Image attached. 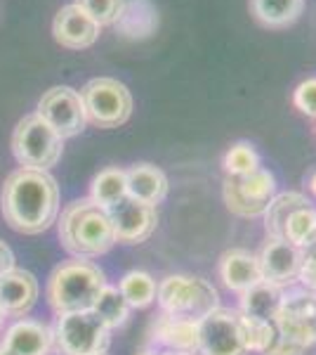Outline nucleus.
<instances>
[{
    "instance_id": "obj_36",
    "label": "nucleus",
    "mask_w": 316,
    "mask_h": 355,
    "mask_svg": "<svg viewBox=\"0 0 316 355\" xmlns=\"http://www.w3.org/2000/svg\"><path fill=\"white\" fill-rule=\"evenodd\" d=\"M158 355H196L192 351H170V348H165V351H160Z\"/></svg>"
},
{
    "instance_id": "obj_5",
    "label": "nucleus",
    "mask_w": 316,
    "mask_h": 355,
    "mask_svg": "<svg viewBox=\"0 0 316 355\" xmlns=\"http://www.w3.org/2000/svg\"><path fill=\"white\" fill-rule=\"evenodd\" d=\"M80 100H83L88 123L97 125V128H118L132 116V93L118 78H90L80 90Z\"/></svg>"
},
{
    "instance_id": "obj_22",
    "label": "nucleus",
    "mask_w": 316,
    "mask_h": 355,
    "mask_svg": "<svg viewBox=\"0 0 316 355\" xmlns=\"http://www.w3.org/2000/svg\"><path fill=\"white\" fill-rule=\"evenodd\" d=\"M307 204H312V199L297 190L274 194V199L267 204V209H264V214H262L267 237H284V227H286V220L290 218V214Z\"/></svg>"
},
{
    "instance_id": "obj_13",
    "label": "nucleus",
    "mask_w": 316,
    "mask_h": 355,
    "mask_svg": "<svg viewBox=\"0 0 316 355\" xmlns=\"http://www.w3.org/2000/svg\"><path fill=\"white\" fill-rule=\"evenodd\" d=\"M264 282H272L281 289H288L297 282L302 266V251L284 237H267L257 254Z\"/></svg>"
},
{
    "instance_id": "obj_11",
    "label": "nucleus",
    "mask_w": 316,
    "mask_h": 355,
    "mask_svg": "<svg viewBox=\"0 0 316 355\" xmlns=\"http://www.w3.org/2000/svg\"><path fill=\"white\" fill-rule=\"evenodd\" d=\"M196 355H248L234 308H217L198 320Z\"/></svg>"
},
{
    "instance_id": "obj_20",
    "label": "nucleus",
    "mask_w": 316,
    "mask_h": 355,
    "mask_svg": "<svg viewBox=\"0 0 316 355\" xmlns=\"http://www.w3.org/2000/svg\"><path fill=\"white\" fill-rule=\"evenodd\" d=\"M128 178V197L137 199L142 204L158 206L165 202L170 190L168 175L154 164H135L125 171Z\"/></svg>"
},
{
    "instance_id": "obj_8",
    "label": "nucleus",
    "mask_w": 316,
    "mask_h": 355,
    "mask_svg": "<svg viewBox=\"0 0 316 355\" xmlns=\"http://www.w3.org/2000/svg\"><path fill=\"white\" fill-rule=\"evenodd\" d=\"M277 178L269 168H257L241 178H224L222 199L224 206L239 218H262L267 204L277 194Z\"/></svg>"
},
{
    "instance_id": "obj_32",
    "label": "nucleus",
    "mask_w": 316,
    "mask_h": 355,
    "mask_svg": "<svg viewBox=\"0 0 316 355\" xmlns=\"http://www.w3.org/2000/svg\"><path fill=\"white\" fill-rule=\"evenodd\" d=\"M297 282L304 289L316 291V244L302 251V266H300V275H297Z\"/></svg>"
},
{
    "instance_id": "obj_35",
    "label": "nucleus",
    "mask_w": 316,
    "mask_h": 355,
    "mask_svg": "<svg viewBox=\"0 0 316 355\" xmlns=\"http://www.w3.org/2000/svg\"><path fill=\"white\" fill-rule=\"evenodd\" d=\"M307 190L316 199V171H312V173L307 175Z\"/></svg>"
},
{
    "instance_id": "obj_17",
    "label": "nucleus",
    "mask_w": 316,
    "mask_h": 355,
    "mask_svg": "<svg viewBox=\"0 0 316 355\" xmlns=\"http://www.w3.org/2000/svg\"><path fill=\"white\" fill-rule=\"evenodd\" d=\"M217 275L222 284L234 294H243L252 284L262 282V270L257 254L248 249H229L220 256L217 263Z\"/></svg>"
},
{
    "instance_id": "obj_29",
    "label": "nucleus",
    "mask_w": 316,
    "mask_h": 355,
    "mask_svg": "<svg viewBox=\"0 0 316 355\" xmlns=\"http://www.w3.org/2000/svg\"><path fill=\"white\" fill-rule=\"evenodd\" d=\"M222 168L229 178H241V175H248L252 171L262 168V159L250 142L239 140L224 152Z\"/></svg>"
},
{
    "instance_id": "obj_14",
    "label": "nucleus",
    "mask_w": 316,
    "mask_h": 355,
    "mask_svg": "<svg viewBox=\"0 0 316 355\" xmlns=\"http://www.w3.org/2000/svg\"><path fill=\"white\" fill-rule=\"evenodd\" d=\"M102 26L90 17L85 10H80L76 3H68L55 15L53 36L62 48L68 50H85L93 48L100 41Z\"/></svg>"
},
{
    "instance_id": "obj_6",
    "label": "nucleus",
    "mask_w": 316,
    "mask_h": 355,
    "mask_svg": "<svg viewBox=\"0 0 316 355\" xmlns=\"http://www.w3.org/2000/svg\"><path fill=\"white\" fill-rule=\"evenodd\" d=\"M64 140L38 114H28L12 133V154L24 168L50 171L62 159Z\"/></svg>"
},
{
    "instance_id": "obj_23",
    "label": "nucleus",
    "mask_w": 316,
    "mask_h": 355,
    "mask_svg": "<svg viewBox=\"0 0 316 355\" xmlns=\"http://www.w3.org/2000/svg\"><path fill=\"white\" fill-rule=\"evenodd\" d=\"M304 0H250V12L267 28H286L300 19Z\"/></svg>"
},
{
    "instance_id": "obj_19",
    "label": "nucleus",
    "mask_w": 316,
    "mask_h": 355,
    "mask_svg": "<svg viewBox=\"0 0 316 355\" xmlns=\"http://www.w3.org/2000/svg\"><path fill=\"white\" fill-rule=\"evenodd\" d=\"M151 343L163 346L170 351H192L196 353L198 343V322L196 320L172 318V315L158 313V318L151 324Z\"/></svg>"
},
{
    "instance_id": "obj_10",
    "label": "nucleus",
    "mask_w": 316,
    "mask_h": 355,
    "mask_svg": "<svg viewBox=\"0 0 316 355\" xmlns=\"http://www.w3.org/2000/svg\"><path fill=\"white\" fill-rule=\"evenodd\" d=\"M36 114L62 140L80 135L85 130V125H88L80 93L68 88V85H55V88H50L38 100Z\"/></svg>"
},
{
    "instance_id": "obj_24",
    "label": "nucleus",
    "mask_w": 316,
    "mask_h": 355,
    "mask_svg": "<svg viewBox=\"0 0 316 355\" xmlns=\"http://www.w3.org/2000/svg\"><path fill=\"white\" fill-rule=\"evenodd\" d=\"M128 197V178H125V168L118 166H106L90 182V199L100 204L102 209H111L118 202Z\"/></svg>"
},
{
    "instance_id": "obj_21",
    "label": "nucleus",
    "mask_w": 316,
    "mask_h": 355,
    "mask_svg": "<svg viewBox=\"0 0 316 355\" xmlns=\"http://www.w3.org/2000/svg\"><path fill=\"white\" fill-rule=\"evenodd\" d=\"M284 291L272 282H257L250 289H245L243 294H239V313L250 315V318H262V320H274L277 311L284 299Z\"/></svg>"
},
{
    "instance_id": "obj_28",
    "label": "nucleus",
    "mask_w": 316,
    "mask_h": 355,
    "mask_svg": "<svg viewBox=\"0 0 316 355\" xmlns=\"http://www.w3.org/2000/svg\"><path fill=\"white\" fill-rule=\"evenodd\" d=\"M239 327H241V336H243V343H245V348H248V353H257V355H262L267 351L274 343V339L279 336L274 320L250 318V315H243V313H239Z\"/></svg>"
},
{
    "instance_id": "obj_38",
    "label": "nucleus",
    "mask_w": 316,
    "mask_h": 355,
    "mask_svg": "<svg viewBox=\"0 0 316 355\" xmlns=\"http://www.w3.org/2000/svg\"><path fill=\"white\" fill-rule=\"evenodd\" d=\"M0 355H12V353H10L8 348H3V346H0Z\"/></svg>"
},
{
    "instance_id": "obj_31",
    "label": "nucleus",
    "mask_w": 316,
    "mask_h": 355,
    "mask_svg": "<svg viewBox=\"0 0 316 355\" xmlns=\"http://www.w3.org/2000/svg\"><path fill=\"white\" fill-rule=\"evenodd\" d=\"M292 105L295 110L309 119H316V76L304 78L292 90Z\"/></svg>"
},
{
    "instance_id": "obj_25",
    "label": "nucleus",
    "mask_w": 316,
    "mask_h": 355,
    "mask_svg": "<svg viewBox=\"0 0 316 355\" xmlns=\"http://www.w3.org/2000/svg\"><path fill=\"white\" fill-rule=\"evenodd\" d=\"M156 289H158V282L145 270L125 272L118 282V291L123 294V299L128 301L130 308H137V311L156 303Z\"/></svg>"
},
{
    "instance_id": "obj_18",
    "label": "nucleus",
    "mask_w": 316,
    "mask_h": 355,
    "mask_svg": "<svg viewBox=\"0 0 316 355\" xmlns=\"http://www.w3.org/2000/svg\"><path fill=\"white\" fill-rule=\"evenodd\" d=\"M118 36L128 41H147L158 28V10L151 0H125L118 19L113 21Z\"/></svg>"
},
{
    "instance_id": "obj_30",
    "label": "nucleus",
    "mask_w": 316,
    "mask_h": 355,
    "mask_svg": "<svg viewBox=\"0 0 316 355\" xmlns=\"http://www.w3.org/2000/svg\"><path fill=\"white\" fill-rule=\"evenodd\" d=\"M80 10H85L100 26H113L125 0H73Z\"/></svg>"
},
{
    "instance_id": "obj_1",
    "label": "nucleus",
    "mask_w": 316,
    "mask_h": 355,
    "mask_svg": "<svg viewBox=\"0 0 316 355\" xmlns=\"http://www.w3.org/2000/svg\"><path fill=\"white\" fill-rule=\"evenodd\" d=\"M3 218L21 234L45 232L59 216V185L48 171L17 168L5 178Z\"/></svg>"
},
{
    "instance_id": "obj_3",
    "label": "nucleus",
    "mask_w": 316,
    "mask_h": 355,
    "mask_svg": "<svg viewBox=\"0 0 316 355\" xmlns=\"http://www.w3.org/2000/svg\"><path fill=\"white\" fill-rule=\"evenodd\" d=\"M106 284V275L97 263L88 259H71L55 268L48 279L50 308L57 315L90 311L95 299Z\"/></svg>"
},
{
    "instance_id": "obj_16",
    "label": "nucleus",
    "mask_w": 316,
    "mask_h": 355,
    "mask_svg": "<svg viewBox=\"0 0 316 355\" xmlns=\"http://www.w3.org/2000/svg\"><path fill=\"white\" fill-rule=\"evenodd\" d=\"M0 346L12 355H50L55 348V334L48 324L21 318L5 329Z\"/></svg>"
},
{
    "instance_id": "obj_40",
    "label": "nucleus",
    "mask_w": 316,
    "mask_h": 355,
    "mask_svg": "<svg viewBox=\"0 0 316 355\" xmlns=\"http://www.w3.org/2000/svg\"><path fill=\"white\" fill-rule=\"evenodd\" d=\"M95 355H106V353H95Z\"/></svg>"
},
{
    "instance_id": "obj_39",
    "label": "nucleus",
    "mask_w": 316,
    "mask_h": 355,
    "mask_svg": "<svg viewBox=\"0 0 316 355\" xmlns=\"http://www.w3.org/2000/svg\"><path fill=\"white\" fill-rule=\"evenodd\" d=\"M3 322H5V315H3V311H0V329H3Z\"/></svg>"
},
{
    "instance_id": "obj_15",
    "label": "nucleus",
    "mask_w": 316,
    "mask_h": 355,
    "mask_svg": "<svg viewBox=\"0 0 316 355\" xmlns=\"http://www.w3.org/2000/svg\"><path fill=\"white\" fill-rule=\"evenodd\" d=\"M38 279L28 270L12 268L0 277V311L5 318H24L36 306Z\"/></svg>"
},
{
    "instance_id": "obj_41",
    "label": "nucleus",
    "mask_w": 316,
    "mask_h": 355,
    "mask_svg": "<svg viewBox=\"0 0 316 355\" xmlns=\"http://www.w3.org/2000/svg\"><path fill=\"white\" fill-rule=\"evenodd\" d=\"M314 130H316V125H314Z\"/></svg>"
},
{
    "instance_id": "obj_34",
    "label": "nucleus",
    "mask_w": 316,
    "mask_h": 355,
    "mask_svg": "<svg viewBox=\"0 0 316 355\" xmlns=\"http://www.w3.org/2000/svg\"><path fill=\"white\" fill-rule=\"evenodd\" d=\"M15 268V254H12V249H10L8 244L0 239V277H3L8 270H12Z\"/></svg>"
},
{
    "instance_id": "obj_7",
    "label": "nucleus",
    "mask_w": 316,
    "mask_h": 355,
    "mask_svg": "<svg viewBox=\"0 0 316 355\" xmlns=\"http://www.w3.org/2000/svg\"><path fill=\"white\" fill-rule=\"evenodd\" d=\"M55 348L62 355H95L106 353L111 329L93 311L64 313L55 322Z\"/></svg>"
},
{
    "instance_id": "obj_2",
    "label": "nucleus",
    "mask_w": 316,
    "mask_h": 355,
    "mask_svg": "<svg viewBox=\"0 0 316 355\" xmlns=\"http://www.w3.org/2000/svg\"><path fill=\"white\" fill-rule=\"evenodd\" d=\"M59 242L73 259H100L116 246L109 211L90 197L76 199L62 211Z\"/></svg>"
},
{
    "instance_id": "obj_12",
    "label": "nucleus",
    "mask_w": 316,
    "mask_h": 355,
    "mask_svg": "<svg viewBox=\"0 0 316 355\" xmlns=\"http://www.w3.org/2000/svg\"><path fill=\"white\" fill-rule=\"evenodd\" d=\"M116 244H145L158 225L156 206L142 204L132 197H125L123 202L109 209Z\"/></svg>"
},
{
    "instance_id": "obj_37",
    "label": "nucleus",
    "mask_w": 316,
    "mask_h": 355,
    "mask_svg": "<svg viewBox=\"0 0 316 355\" xmlns=\"http://www.w3.org/2000/svg\"><path fill=\"white\" fill-rule=\"evenodd\" d=\"M137 355H158L156 351H154V348H145V351H140Z\"/></svg>"
},
{
    "instance_id": "obj_26",
    "label": "nucleus",
    "mask_w": 316,
    "mask_h": 355,
    "mask_svg": "<svg viewBox=\"0 0 316 355\" xmlns=\"http://www.w3.org/2000/svg\"><path fill=\"white\" fill-rule=\"evenodd\" d=\"M90 311H93L109 329H118L128 322L132 308L128 306V301L123 299V294L118 291V287L104 284V289L100 291V296L95 299Z\"/></svg>"
},
{
    "instance_id": "obj_4",
    "label": "nucleus",
    "mask_w": 316,
    "mask_h": 355,
    "mask_svg": "<svg viewBox=\"0 0 316 355\" xmlns=\"http://www.w3.org/2000/svg\"><path fill=\"white\" fill-rule=\"evenodd\" d=\"M156 303L160 313L196 322L222 306L215 284L196 275H165L158 282Z\"/></svg>"
},
{
    "instance_id": "obj_9",
    "label": "nucleus",
    "mask_w": 316,
    "mask_h": 355,
    "mask_svg": "<svg viewBox=\"0 0 316 355\" xmlns=\"http://www.w3.org/2000/svg\"><path fill=\"white\" fill-rule=\"evenodd\" d=\"M279 336L288 339L304 351L316 343V291L286 289L281 306L274 318Z\"/></svg>"
},
{
    "instance_id": "obj_33",
    "label": "nucleus",
    "mask_w": 316,
    "mask_h": 355,
    "mask_svg": "<svg viewBox=\"0 0 316 355\" xmlns=\"http://www.w3.org/2000/svg\"><path fill=\"white\" fill-rule=\"evenodd\" d=\"M302 353H304L302 346H297V343L284 339V336H277L272 346H269L262 355H302Z\"/></svg>"
},
{
    "instance_id": "obj_27",
    "label": "nucleus",
    "mask_w": 316,
    "mask_h": 355,
    "mask_svg": "<svg viewBox=\"0 0 316 355\" xmlns=\"http://www.w3.org/2000/svg\"><path fill=\"white\" fill-rule=\"evenodd\" d=\"M284 239L290 242L292 246H297L300 251L316 244V206L314 204L300 206L297 211H292L290 218L286 220Z\"/></svg>"
}]
</instances>
